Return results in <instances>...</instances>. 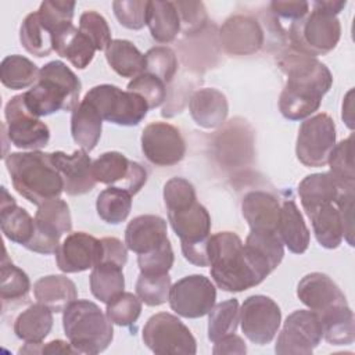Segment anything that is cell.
<instances>
[{"label": "cell", "instance_id": "6da1fadb", "mask_svg": "<svg viewBox=\"0 0 355 355\" xmlns=\"http://www.w3.org/2000/svg\"><path fill=\"white\" fill-rule=\"evenodd\" d=\"M277 65L287 76L279 97V110L286 119L301 121L316 112L333 85L330 69L318 58L288 50L279 55Z\"/></svg>", "mask_w": 355, "mask_h": 355}, {"label": "cell", "instance_id": "7a4b0ae2", "mask_svg": "<svg viewBox=\"0 0 355 355\" xmlns=\"http://www.w3.org/2000/svg\"><path fill=\"white\" fill-rule=\"evenodd\" d=\"M208 258L211 277L223 291H245L266 279L251 262L241 239L233 232H218L209 236Z\"/></svg>", "mask_w": 355, "mask_h": 355}, {"label": "cell", "instance_id": "3957f363", "mask_svg": "<svg viewBox=\"0 0 355 355\" xmlns=\"http://www.w3.org/2000/svg\"><path fill=\"white\" fill-rule=\"evenodd\" d=\"M4 162L15 191L33 205L60 198L64 182L54 166L50 153L40 150L10 153Z\"/></svg>", "mask_w": 355, "mask_h": 355}, {"label": "cell", "instance_id": "277c9868", "mask_svg": "<svg viewBox=\"0 0 355 355\" xmlns=\"http://www.w3.org/2000/svg\"><path fill=\"white\" fill-rule=\"evenodd\" d=\"M82 82L62 61L54 60L40 68L37 82L25 93L26 108L36 118L57 111H73L79 104Z\"/></svg>", "mask_w": 355, "mask_h": 355}, {"label": "cell", "instance_id": "5b68a950", "mask_svg": "<svg viewBox=\"0 0 355 355\" xmlns=\"http://www.w3.org/2000/svg\"><path fill=\"white\" fill-rule=\"evenodd\" d=\"M62 327L68 341L79 354H100L114 338L112 322L97 304L89 300H76L67 306Z\"/></svg>", "mask_w": 355, "mask_h": 355}, {"label": "cell", "instance_id": "8992f818", "mask_svg": "<svg viewBox=\"0 0 355 355\" xmlns=\"http://www.w3.org/2000/svg\"><path fill=\"white\" fill-rule=\"evenodd\" d=\"M340 37L341 24L337 15H331L313 4L312 11L291 22L288 28L291 50L315 58L334 50Z\"/></svg>", "mask_w": 355, "mask_h": 355}, {"label": "cell", "instance_id": "52a82bcc", "mask_svg": "<svg viewBox=\"0 0 355 355\" xmlns=\"http://www.w3.org/2000/svg\"><path fill=\"white\" fill-rule=\"evenodd\" d=\"M96 107L103 121L121 126H136L150 110L147 103L137 93L122 90L115 85H97L83 97Z\"/></svg>", "mask_w": 355, "mask_h": 355}, {"label": "cell", "instance_id": "ba28073f", "mask_svg": "<svg viewBox=\"0 0 355 355\" xmlns=\"http://www.w3.org/2000/svg\"><path fill=\"white\" fill-rule=\"evenodd\" d=\"M141 337L146 347L158 355H194L197 352V343L190 329L168 312L150 316Z\"/></svg>", "mask_w": 355, "mask_h": 355}, {"label": "cell", "instance_id": "9c48e42d", "mask_svg": "<svg viewBox=\"0 0 355 355\" xmlns=\"http://www.w3.org/2000/svg\"><path fill=\"white\" fill-rule=\"evenodd\" d=\"M336 146V125L326 112L306 118L298 129L295 155L308 168L327 165L329 155Z\"/></svg>", "mask_w": 355, "mask_h": 355}, {"label": "cell", "instance_id": "30bf717a", "mask_svg": "<svg viewBox=\"0 0 355 355\" xmlns=\"http://www.w3.org/2000/svg\"><path fill=\"white\" fill-rule=\"evenodd\" d=\"M72 229V218L68 204L54 198L39 205L35 215V233L29 244V251L49 255L55 254L62 234Z\"/></svg>", "mask_w": 355, "mask_h": 355}, {"label": "cell", "instance_id": "8fae6325", "mask_svg": "<svg viewBox=\"0 0 355 355\" xmlns=\"http://www.w3.org/2000/svg\"><path fill=\"white\" fill-rule=\"evenodd\" d=\"M323 338L320 320L311 309L290 313L277 336L275 352L279 355H309Z\"/></svg>", "mask_w": 355, "mask_h": 355}, {"label": "cell", "instance_id": "7c38bea8", "mask_svg": "<svg viewBox=\"0 0 355 355\" xmlns=\"http://www.w3.org/2000/svg\"><path fill=\"white\" fill-rule=\"evenodd\" d=\"M4 116L7 136L15 147L35 151L49 144V126L29 112L22 94H17L8 100L4 108Z\"/></svg>", "mask_w": 355, "mask_h": 355}, {"label": "cell", "instance_id": "4fadbf2b", "mask_svg": "<svg viewBox=\"0 0 355 355\" xmlns=\"http://www.w3.org/2000/svg\"><path fill=\"white\" fill-rule=\"evenodd\" d=\"M216 287L204 275H189L171 286L169 305L179 316L197 319L208 315L215 305Z\"/></svg>", "mask_w": 355, "mask_h": 355}, {"label": "cell", "instance_id": "5bb4252c", "mask_svg": "<svg viewBox=\"0 0 355 355\" xmlns=\"http://www.w3.org/2000/svg\"><path fill=\"white\" fill-rule=\"evenodd\" d=\"M282 311L266 295L255 294L244 300L240 308V324L244 336L257 345L269 344L279 331Z\"/></svg>", "mask_w": 355, "mask_h": 355}, {"label": "cell", "instance_id": "9a60e30c", "mask_svg": "<svg viewBox=\"0 0 355 355\" xmlns=\"http://www.w3.org/2000/svg\"><path fill=\"white\" fill-rule=\"evenodd\" d=\"M92 169L96 182L123 189L132 196L137 194L147 182V171L119 151L103 153L93 161Z\"/></svg>", "mask_w": 355, "mask_h": 355}, {"label": "cell", "instance_id": "2e32d148", "mask_svg": "<svg viewBox=\"0 0 355 355\" xmlns=\"http://www.w3.org/2000/svg\"><path fill=\"white\" fill-rule=\"evenodd\" d=\"M141 151L157 166H172L186 154V143L178 128L168 122H151L141 132Z\"/></svg>", "mask_w": 355, "mask_h": 355}, {"label": "cell", "instance_id": "e0dca14e", "mask_svg": "<svg viewBox=\"0 0 355 355\" xmlns=\"http://www.w3.org/2000/svg\"><path fill=\"white\" fill-rule=\"evenodd\" d=\"M103 257L101 240L85 232L69 233L55 251V262L64 273L93 269Z\"/></svg>", "mask_w": 355, "mask_h": 355}, {"label": "cell", "instance_id": "ac0fdd59", "mask_svg": "<svg viewBox=\"0 0 355 355\" xmlns=\"http://www.w3.org/2000/svg\"><path fill=\"white\" fill-rule=\"evenodd\" d=\"M222 49L230 55H250L261 50L265 35L259 22L251 15L234 14L219 29Z\"/></svg>", "mask_w": 355, "mask_h": 355}, {"label": "cell", "instance_id": "d6986e66", "mask_svg": "<svg viewBox=\"0 0 355 355\" xmlns=\"http://www.w3.org/2000/svg\"><path fill=\"white\" fill-rule=\"evenodd\" d=\"M50 157L62 178L64 191L68 196H83L94 189L97 182L93 176V162L87 151L82 148L72 154L54 151L50 153Z\"/></svg>", "mask_w": 355, "mask_h": 355}, {"label": "cell", "instance_id": "ffe728a7", "mask_svg": "<svg viewBox=\"0 0 355 355\" xmlns=\"http://www.w3.org/2000/svg\"><path fill=\"white\" fill-rule=\"evenodd\" d=\"M297 297L311 311L322 313L333 306L345 305L347 298L331 277L322 272L305 275L297 286Z\"/></svg>", "mask_w": 355, "mask_h": 355}, {"label": "cell", "instance_id": "44dd1931", "mask_svg": "<svg viewBox=\"0 0 355 355\" xmlns=\"http://www.w3.org/2000/svg\"><path fill=\"white\" fill-rule=\"evenodd\" d=\"M166 220L158 215H139L125 229V244L128 250L139 254L150 252L164 244L168 239Z\"/></svg>", "mask_w": 355, "mask_h": 355}, {"label": "cell", "instance_id": "7402d4cb", "mask_svg": "<svg viewBox=\"0 0 355 355\" xmlns=\"http://www.w3.org/2000/svg\"><path fill=\"white\" fill-rule=\"evenodd\" d=\"M244 248L251 262L266 277L284 257V244L276 230H250Z\"/></svg>", "mask_w": 355, "mask_h": 355}, {"label": "cell", "instance_id": "603a6c76", "mask_svg": "<svg viewBox=\"0 0 355 355\" xmlns=\"http://www.w3.org/2000/svg\"><path fill=\"white\" fill-rule=\"evenodd\" d=\"M168 220L180 239V244L207 241L211 236V215L198 201L176 211H168Z\"/></svg>", "mask_w": 355, "mask_h": 355}, {"label": "cell", "instance_id": "cb8c5ba5", "mask_svg": "<svg viewBox=\"0 0 355 355\" xmlns=\"http://www.w3.org/2000/svg\"><path fill=\"white\" fill-rule=\"evenodd\" d=\"M193 121L204 129H216L223 125L229 114L226 96L214 87L196 90L189 100Z\"/></svg>", "mask_w": 355, "mask_h": 355}, {"label": "cell", "instance_id": "d4e9b609", "mask_svg": "<svg viewBox=\"0 0 355 355\" xmlns=\"http://www.w3.org/2000/svg\"><path fill=\"white\" fill-rule=\"evenodd\" d=\"M0 201V227L3 234L12 243L26 247L35 233V218L19 207L6 187H1Z\"/></svg>", "mask_w": 355, "mask_h": 355}, {"label": "cell", "instance_id": "484cf974", "mask_svg": "<svg viewBox=\"0 0 355 355\" xmlns=\"http://www.w3.org/2000/svg\"><path fill=\"white\" fill-rule=\"evenodd\" d=\"M276 232L293 254H304L308 250L311 233L294 200H284L280 205Z\"/></svg>", "mask_w": 355, "mask_h": 355}, {"label": "cell", "instance_id": "4316f807", "mask_svg": "<svg viewBox=\"0 0 355 355\" xmlns=\"http://www.w3.org/2000/svg\"><path fill=\"white\" fill-rule=\"evenodd\" d=\"M279 211V200L263 190L250 191L241 201V212L250 230H276Z\"/></svg>", "mask_w": 355, "mask_h": 355}, {"label": "cell", "instance_id": "83f0119b", "mask_svg": "<svg viewBox=\"0 0 355 355\" xmlns=\"http://www.w3.org/2000/svg\"><path fill=\"white\" fill-rule=\"evenodd\" d=\"M53 46L60 57L67 58L78 69L87 68L97 51L93 43L73 24H68L54 33Z\"/></svg>", "mask_w": 355, "mask_h": 355}, {"label": "cell", "instance_id": "f1b7e54d", "mask_svg": "<svg viewBox=\"0 0 355 355\" xmlns=\"http://www.w3.org/2000/svg\"><path fill=\"white\" fill-rule=\"evenodd\" d=\"M33 295L37 302L57 313L65 311L68 305L78 300V290L69 277L64 275H49L35 282Z\"/></svg>", "mask_w": 355, "mask_h": 355}, {"label": "cell", "instance_id": "f546056e", "mask_svg": "<svg viewBox=\"0 0 355 355\" xmlns=\"http://www.w3.org/2000/svg\"><path fill=\"white\" fill-rule=\"evenodd\" d=\"M103 130V118L93 104L82 100L71 115V135L73 141L85 151L96 148Z\"/></svg>", "mask_w": 355, "mask_h": 355}, {"label": "cell", "instance_id": "4dcf8cb0", "mask_svg": "<svg viewBox=\"0 0 355 355\" xmlns=\"http://www.w3.org/2000/svg\"><path fill=\"white\" fill-rule=\"evenodd\" d=\"M306 215L312 222L315 237L322 247L334 250L343 243L344 225L341 214L334 202L323 204Z\"/></svg>", "mask_w": 355, "mask_h": 355}, {"label": "cell", "instance_id": "1f68e13d", "mask_svg": "<svg viewBox=\"0 0 355 355\" xmlns=\"http://www.w3.org/2000/svg\"><path fill=\"white\" fill-rule=\"evenodd\" d=\"M51 327L53 311L40 302L29 305L14 320V333L25 343H42Z\"/></svg>", "mask_w": 355, "mask_h": 355}, {"label": "cell", "instance_id": "d6a6232c", "mask_svg": "<svg viewBox=\"0 0 355 355\" xmlns=\"http://www.w3.org/2000/svg\"><path fill=\"white\" fill-rule=\"evenodd\" d=\"M323 338L331 345H349L355 340L354 312L345 305L333 306L318 313Z\"/></svg>", "mask_w": 355, "mask_h": 355}, {"label": "cell", "instance_id": "836d02e7", "mask_svg": "<svg viewBox=\"0 0 355 355\" xmlns=\"http://www.w3.org/2000/svg\"><path fill=\"white\" fill-rule=\"evenodd\" d=\"M340 191L329 172L308 175L298 184V196L305 214L323 204L336 202Z\"/></svg>", "mask_w": 355, "mask_h": 355}, {"label": "cell", "instance_id": "e575fe53", "mask_svg": "<svg viewBox=\"0 0 355 355\" xmlns=\"http://www.w3.org/2000/svg\"><path fill=\"white\" fill-rule=\"evenodd\" d=\"M146 25L158 43H171L180 32V21L173 1H148Z\"/></svg>", "mask_w": 355, "mask_h": 355}, {"label": "cell", "instance_id": "d590c367", "mask_svg": "<svg viewBox=\"0 0 355 355\" xmlns=\"http://www.w3.org/2000/svg\"><path fill=\"white\" fill-rule=\"evenodd\" d=\"M29 290L31 280L28 275L8 259L7 251L4 250L0 273V300L3 311H7L8 306L26 302Z\"/></svg>", "mask_w": 355, "mask_h": 355}, {"label": "cell", "instance_id": "8d00e7d4", "mask_svg": "<svg viewBox=\"0 0 355 355\" xmlns=\"http://www.w3.org/2000/svg\"><path fill=\"white\" fill-rule=\"evenodd\" d=\"M108 65L122 78H136L144 72V54L129 40L114 39L105 50Z\"/></svg>", "mask_w": 355, "mask_h": 355}, {"label": "cell", "instance_id": "74e56055", "mask_svg": "<svg viewBox=\"0 0 355 355\" xmlns=\"http://www.w3.org/2000/svg\"><path fill=\"white\" fill-rule=\"evenodd\" d=\"M123 268L112 262L97 263L90 273V291L104 304H108L112 298L123 293L125 277Z\"/></svg>", "mask_w": 355, "mask_h": 355}, {"label": "cell", "instance_id": "f35d334b", "mask_svg": "<svg viewBox=\"0 0 355 355\" xmlns=\"http://www.w3.org/2000/svg\"><path fill=\"white\" fill-rule=\"evenodd\" d=\"M40 69L29 58L11 54L3 58L0 64V80L11 90H21L33 86L39 79Z\"/></svg>", "mask_w": 355, "mask_h": 355}, {"label": "cell", "instance_id": "ab89813d", "mask_svg": "<svg viewBox=\"0 0 355 355\" xmlns=\"http://www.w3.org/2000/svg\"><path fill=\"white\" fill-rule=\"evenodd\" d=\"M19 42L32 55L47 57L53 50V33L43 25L37 11L25 17L19 28Z\"/></svg>", "mask_w": 355, "mask_h": 355}, {"label": "cell", "instance_id": "60d3db41", "mask_svg": "<svg viewBox=\"0 0 355 355\" xmlns=\"http://www.w3.org/2000/svg\"><path fill=\"white\" fill-rule=\"evenodd\" d=\"M96 209L100 219L105 223L119 225L130 214L132 194L123 189L110 186L97 196Z\"/></svg>", "mask_w": 355, "mask_h": 355}, {"label": "cell", "instance_id": "b9f144b4", "mask_svg": "<svg viewBox=\"0 0 355 355\" xmlns=\"http://www.w3.org/2000/svg\"><path fill=\"white\" fill-rule=\"evenodd\" d=\"M330 175L341 191L355 190L352 135L334 146L329 155Z\"/></svg>", "mask_w": 355, "mask_h": 355}, {"label": "cell", "instance_id": "7bdbcfd3", "mask_svg": "<svg viewBox=\"0 0 355 355\" xmlns=\"http://www.w3.org/2000/svg\"><path fill=\"white\" fill-rule=\"evenodd\" d=\"M240 322V308L236 298L222 301L208 312V338L215 343L225 336L236 333Z\"/></svg>", "mask_w": 355, "mask_h": 355}, {"label": "cell", "instance_id": "ee69618b", "mask_svg": "<svg viewBox=\"0 0 355 355\" xmlns=\"http://www.w3.org/2000/svg\"><path fill=\"white\" fill-rule=\"evenodd\" d=\"M144 72L157 76L165 85L171 83L178 72V57L166 46H155L144 54Z\"/></svg>", "mask_w": 355, "mask_h": 355}, {"label": "cell", "instance_id": "f6af8a7d", "mask_svg": "<svg viewBox=\"0 0 355 355\" xmlns=\"http://www.w3.org/2000/svg\"><path fill=\"white\" fill-rule=\"evenodd\" d=\"M171 276L164 275H143L140 273L136 282V294L148 306H158L169 300Z\"/></svg>", "mask_w": 355, "mask_h": 355}, {"label": "cell", "instance_id": "bcb514c9", "mask_svg": "<svg viewBox=\"0 0 355 355\" xmlns=\"http://www.w3.org/2000/svg\"><path fill=\"white\" fill-rule=\"evenodd\" d=\"M107 316L114 324L132 326L141 313V300L133 293H121L107 304Z\"/></svg>", "mask_w": 355, "mask_h": 355}, {"label": "cell", "instance_id": "7dc6e473", "mask_svg": "<svg viewBox=\"0 0 355 355\" xmlns=\"http://www.w3.org/2000/svg\"><path fill=\"white\" fill-rule=\"evenodd\" d=\"M79 31L93 43L97 51H105L112 42L108 22L97 11H85L79 17Z\"/></svg>", "mask_w": 355, "mask_h": 355}, {"label": "cell", "instance_id": "c3c4849f", "mask_svg": "<svg viewBox=\"0 0 355 355\" xmlns=\"http://www.w3.org/2000/svg\"><path fill=\"white\" fill-rule=\"evenodd\" d=\"M75 1H55V0H44L39 10V18L43 22V25L53 33H54L68 25L72 24L73 11H75Z\"/></svg>", "mask_w": 355, "mask_h": 355}, {"label": "cell", "instance_id": "681fc988", "mask_svg": "<svg viewBox=\"0 0 355 355\" xmlns=\"http://www.w3.org/2000/svg\"><path fill=\"white\" fill-rule=\"evenodd\" d=\"M128 90L144 98L148 108H157L166 100V85L154 75L143 72L128 83Z\"/></svg>", "mask_w": 355, "mask_h": 355}, {"label": "cell", "instance_id": "f907efd6", "mask_svg": "<svg viewBox=\"0 0 355 355\" xmlns=\"http://www.w3.org/2000/svg\"><path fill=\"white\" fill-rule=\"evenodd\" d=\"M175 255L171 241L166 240L158 248L137 255V265L143 275H164L173 266Z\"/></svg>", "mask_w": 355, "mask_h": 355}, {"label": "cell", "instance_id": "816d5d0a", "mask_svg": "<svg viewBox=\"0 0 355 355\" xmlns=\"http://www.w3.org/2000/svg\"><path fill=\"white\" fill-rule=\"evenodd\" d=\"M164 202L166 211H176L197 201L194 186L184 178H172L164 184Z\"/></svg>", "mask_w": 355, "mask_h": 355}, {"label": "cell", "instance_id": "f5cc1de1", "mask_svg": "<svg viewBox=\"0 0 355 355\" xmlns=\"http://www.w3.org/2000/svg\"><path fill=\"white\" fill-rule=\"evenodd\" d=\"M179 21L180 31L184 35L200 33L208 22L205 6L201 1H173Z\"/></svg>", "mask_w": 355, "mask_h": 355}, {"label": "cell", "instance_id": "db71d44e", "mask_svg": "<svg viewBox=\"0 0 355 355\" xmlns=\"http://www.w3.org/2000/svg\"><path fill=\"white\" fill-rule=\"evenodd\" d=\"M147 7L148 1L143 0H116L112 3L114 14L119 24L133 31L144 28L147 19Z\"/></svg>", "mask_w": 355, "mask_h": 355}, {"label": "cell", "instance_id": "11a10c76", "mask_svg": "<svg viewBox=\"0 0 355 355\" xmlns=\"http://www.w3.org/2000/svg\"><path fill=\"white\" fill-rule=\"evenodd\" d=\"M354 198H355L354 190L340 191L334 202L341 214V219L344 225V240H347V243L351 247H354Z\"/></svg>", "mask_w": 355, "mask_h": 355}, {"label": "cell", "instance_id": "9f6ffc18", "mask_svg": "<svg viewBox=\"0 0 355 355\" xmlns=\"http://www.w3.org/2000/svg\"><path fill=\"white\" fill-rule=\"evenodd\" d=\"M275 19H287V21H298L304 18L309 12L308 1H272L269 4ZM290 22V24H291Z\"/></svg>", "mask_w": 355, "mask_h": 355}, {"label": "cell", "instance_id": "6f0895ef", "mask_svg": "<svg viewBox=\"0 0 355 355\" xmlns=\"http://www.w3.org/2000/svg\"><path fill=\"white\" fill-rule=\"evenodd\" d=\"M103 257L100 262H112L123 268L128 262V247L116 237H103ZM98 262V263H100Z\"/></svg>", "mask_w": 355, "mask_h": 355}, {"label": "cell", "instance_id": "680465c9", "mask_svg": "<svg viewBox=\"0 0 355 355\" xmlns=\"http://www.w3.org/2000/svg\"><path fill=\"white\" fill-rule=\"evenodd\" d=\"M19 354H79L71 343L62 340H53L50 343H26L18 349Z\"/></svg>", "mask_w": 355, "mask_h": 355}, {"label": "cell", "instance_id": "91938a15", "mask_svg": "<svg viewBox=\"0 0 355 355\" xmlns=\"http://www.w3.org/2000/svg\"><path fill=\"white\" fill-rule=\"evenodd\" d=\"M245 352H247V347H245L244 340L240 336L234 334V333H232L229 336H225L220 340L215 341L214 348H212V354H215V355H220V354L243 355Z\"/></svg>", "mask_w": 355, "mask_h": 355}, {"label": "cell", "instance_id": "94428289", "mask_svg": "<svg viewBox=\"0 0 355 355\" xmlns=\"http://www.w3.org/2000/svg\"><path fill=\"white\" fill-rule=\"evenodd\" d=\"M312 4L331 15H337L345 7L347 1H313Z\"/></svg>", "mask_w": 355, "mask_h": 355}, {"label": "cell", "instance_id": "6125c7cd", "mask_svg": "<svg viewBox=\"0 0 355 355\" xmlns=\"http://www.w3.org/2000/svg\"><path fill=\"white\" fill-rule=\"evenodd\" d=\"M352 93H354V90L351 89V90L347 93L345 100H344V103H343V119H344V122L347 123V126H348L349 129H354V119H352V100H351Z\"/></svg>", "mask_w": 355, "mask_h": 355}]
</instances>
